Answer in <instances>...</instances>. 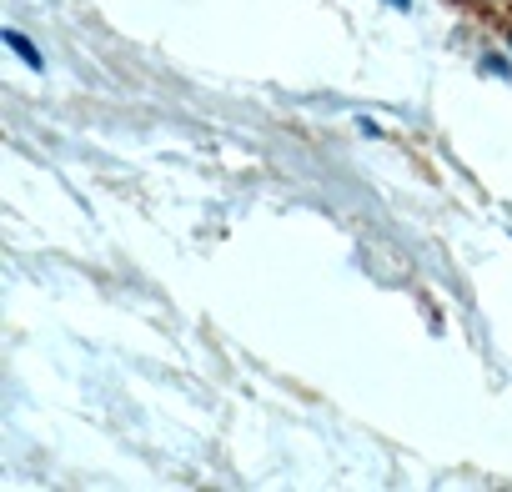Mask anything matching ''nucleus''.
Instances as JSON below:
<instances>
[{"label": "nucleus", "mask_w": 512, "mask_h": 492, "mask_svg": "<svg viewBox=\"0 0 512 492\" xmlns=\"http://www.w3.org/2000/svg\"><path fill=\"white\" fill-rule=\"evenodd\" d=\"M387 6H402V11H407V0H387Z\"/></svg>", "instance_id": "nucleus-2"}, {"label": "nucleus", "mask_w": 512, "mask_h": 492, "mask_svg": "<svg viewBox=\"0 0 512 492\" xmlns=\"http://www.w3.org/2000/svg\"><path fill=\"white\" fill-rule=\"evenodd\" d=\"M6 46H11V51H16V56H21V61H26L31 71H41V51H36V46H31V41H26L21 31H6Z\"/></svg>", "instance_id": "nucleus-1"}]
</instances>
